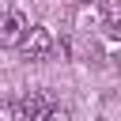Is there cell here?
I'll use <instances>...</instances> for the list:
<instances>
[{
	"instance_id": "obj_1",
	"label": "cell",
	"mask_w": 121,
	"mask_h": 121,
	"mask_svg": "<svg viewBox=\"0 0 121 121\" xmlns=\"http://www.w3.org/2000/svg\"><path fill=\"white\" fill-rule=\"evenodd\" d=\"M53 45H57V42H53V30H49V26H30L19 49H23L26 60H45V57L53 53Z\"/></svg>"
},
{
	"instance_id": "obj_2",
	"label": "cell",
	"mask_w": 121,
	"mask_h": 121,
	"mask_svg": "<svg viewBox=\"0 0 121 121\" xmlns=\"http://www.w3.org/2000/svg\"><path fill=\"white\" fill-rule=\"evenodd\" d=\"M26 19L19 15V11H4L0 15V49H11V45H23V38H26Z\"/></svg>"
},
{
	"instance_id": "obj_3",
	"label": "cell",
	"mask_w": 121,
	"mask_h": 121,
	"mask_svg": "<svg viewBox=\"0 0 121 121\" xmlns=\"http://www.w3.org/2000/svg\"><path fill=\"white\" fill-rule=\"evenodd\" d=\"M49 110H53V106H49V95H45V91H30V95L23 98V113H26V121H42Z\"/></svg>"
},
{
	"instance_id": "obj_4",
	"label": "cell",
	"mask_w": 121,
	"mask_h": 121,
	"mask_svg": "<svg viewBox=\"0 0 121 121\" xmlns=\"http://www.w3.org/2000/svg\"><path fill=\"white\" fill-rule=\"evenodd\" d=\"M0 121H26L23 102H4V106H0Z\"/></svg>"
},
{
	"instance_id": "obj_5",
	"label": "cell",
	"mask_w": 121,
	"mask_h": 121,
	"mask_svg": "<svg viewBox=\"0 0 121 121\" xmlns=\"http://www.w3.org/2000/svg\"><path fill=\"white\" fill-rule=\"evenodd\" d=\"M102 15H106L110 26H117L121 23V0H102Z\"/></svg>"
},
{
	"instance_id": "obj_6",
	"label": "cell",
	"mask_w": 121,
	"mask_h": 121,
	"mask_svg": "<svg viewBox=\"0 0 121 121\" xmlns=\"http://www.w3.org/2000/svg\"><path fill=\"white\" fill-rule=\"evenodd\" d=\"M42 121H72V113H68V110H60V106H53V110H49Z\"/></svg>"
},
{
	"instance_id": "obj_7",
	"label": "cell",
	"mask_w": 121,
	"mask_h": 121,
	"mask_svg": "<svg viewBox=\"0 0 121 121\" xmlns=\"http://www.w3.org/2000/svg\"><path fill=\"white\" fill-rule=\"evenodd\" d=\"M110 34H113V38H117V42H121V23H117V26H113V30H110Z\"/></svg>"
}]
</instances>
